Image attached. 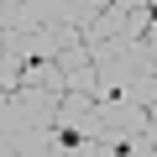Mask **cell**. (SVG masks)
<instances>
[{
    "mask_svg": "<svg viewBox=\"0 0 157 157\" xmlns=\"http://www.w3.org/2000/svg\"><path fill=\"white\" fill-rule=\"evenodd\" d=\"M58 110H63L58 94H37V89L6 94V105H0V157H47L58 147Z\"/></svg>",
    "mask_w": 157,
    "mask_h": 157,
    "instance_id": "obj_1",
    "label": "cell"
},
{
    "mask_svg": "<svg viewBox=\"0 0 157 157\" xmlns=\"http://www.w3.org/2000/svg\"><path fill=\"white\" fill-rule=\"evenodd\" d=\"M58 141H110V126L89 94H68L58 110Z\"/></svg>",
    "mask_w": 157,
    "mask_h": 157,
    "instance_id": "obj_2",
    "label": "cell"
},
{
    "mask_svg": "<svg viewBox=\"0 0 157 157\" xmlns=\"http://www.w3.org/2000/svg\"><path fill=\"white\" fill-rule=\"evenodd\" d=\"M21 89H37V94H58V100H68V73L58 68V63H26L21 68ZM16 89V94H21Z\"/></svg>",
    "mask_w": 157,
    "mask_h": 157,
    "instance_id": "obj_3",
    "label": "cell"
}]
</instances>
